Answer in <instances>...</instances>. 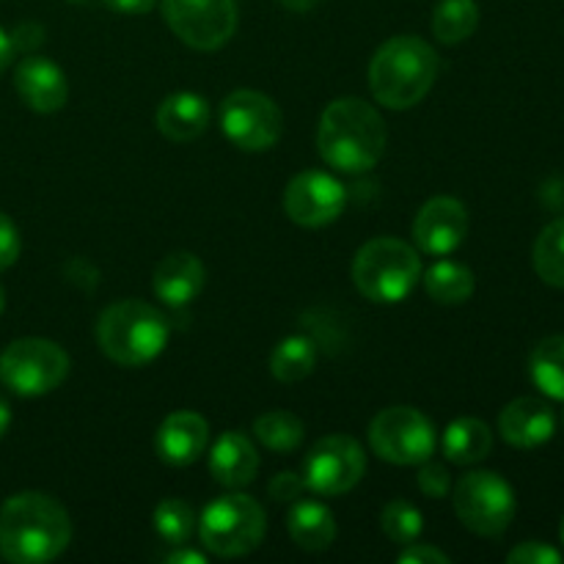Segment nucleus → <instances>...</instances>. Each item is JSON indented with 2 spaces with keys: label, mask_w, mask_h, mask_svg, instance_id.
I'll list each match as a JSON object with an SVG mask.
<instances>
[{
  "label": "nucleus",
  "mask_w": 564,
  "mask_h": 564,
  "mask_svg": "<svg viewBox=\"0 0 564 564\" xmlns=\"http://www.w3.org/2000/svg\"><path fill=\"white\" fill-rule=\"evenodd\" d=\"M72 540L69 512L47 494H17L0 507V556L14 564L53 562Z\"/></svg>",
  "instance_id": "f257e3e1"
},
{
  "label": "nucleus",
  "mask_w": 564,
  "mask_h": 564,
  "mask_svg": "<svg viewBox=\"0 0 564 564\" xmlns=\"http://www.w3.org/2000/svg\"><path fill=\"white\" fill-rule=\"evenodd\" d=\"M389 130L378 110L358 97H341L325 108L317 149L325 163L345 174H367L380 163Z\"/></svg>",
  "instance_id": "f03ea898"
},
{
  "label": "nucleus",
  "mask_w": 564,
  "mask_h": 564,
  "mask_svg": "<svg viewBox=\"0 0 564 564\" xmlns=\"http://www.w3.org/2000/svg\"><path fill=\"white\" fill-rule=\"evenodd\" d=\"M438 77V55L424 39L394 36L369 64V88L383 108L408 110L422 102Z\"/></svg>",
  "instance_id": "7ed1b4c3"
},
{
  "label": "nucleus",
  "mask_w": 564,
  "mask_h": 564,
  "mask_svg": "<svg viewBox=\"0 0 564 564\" xmlns=\"http://www.w3.org/2000/svg\"><path fill=\"white\" fill-rule=\"evenodd\" d=\"M171 325L152 303L119 301L99 314L97 345L119 367H143L169 345Z\"/></svg>",
  "instance_id": "20e7f679"
},
{
  "label": "nucleus",
  "mask_w": 564,
  "mask_h": 564,
  "mask_svg": "<svg viewBox=\"0 0 564 564\" xmlns=\"http://www.w3.org/2000/svg\"><path fill=\"white\" fill-rule=\"evenodd\" d=\"M422 259L408 242L394 237L369 240L352 259V281L358 292L375 303H400L416 290Z\"/></svg>",
  "instance_id": "39448f33"
},
{
  "label": "nucleus",
  "mask_w": 564,
  "mask_h": 564,
  "mask_svg": "<svg viewBox=\"0 0 564 564\" xmlns=\"http://www.w3.org/2000/svg\"><path fill=\"white\" fill-rule=\"evenodd\" d=\"M196 529L209 554L235 560L262 545L268 521L257 499L246 494H229L207 505Z\"/></svg>",
  "instance_id": "423d86ee"
},
{
  "label": "nucleus",
  "mask_w": 564,
  "mask_h": 564,
  "mask_svg": "<svg viewBox=\"0 0 564 564\" xmlns=\"http://www.w3.org/2000/svg\"><path fill=\"white\" fill-rule=\"evenodd\" d=\"M69 375V356L50 339H17L0 352V383L17 397H42Z\"/></svg>",
  "instance_id": "0eeeda50"
},
{
  "label": "nucleus",
  "mask_w": 564,
  "mask_h": 564,
  "mask_svg": "<svg viewBox=\"0 0 564 564\" xmlns=\"http://www.w3.org/2000/svg\"><path fill=\"white\" fill-rule=\"evenodd\" d=\"M455 512L479 538H501L516 518V494L494 471H471L457 482Z\"/></svg>",
  "instance_id": "6e6552de"
},
{
  "label": "nucleus",
  "mask_w": 564,
  "mask_h": 564,
  "mask_svg": "<svg viewBox=\"0 0 564 564\" xmlns=\"http://www.w3.org/2000/svg\"><path fill=\"white\" fill-rule=\"evenodd\" d=\"M369 444L380 460L394 466H422L435 452V427L416 408H386L369 424Z\"/></svg>",
  "instance_id": "1a4fd4ad"
},
{
  "label": "nucleus",
  "mask_w": 564,
  "mask_h": 564,
  "mask_svg": "<svg viewBox=\"0 0 564 564\" xmlns=\"http://www.w3.org/2000/svg\"><path fill=\"white\" fill-rule=\"evenodd\" d=\"M160 9L165 25L202 53L224 47L237 31L235 0H163Z\"/></svg>",
  "instance_id": "9d476101"
},
{
  "label": "nucleus",
  "mask_w": 564,
  "mask_h": 564,
  "mask_svg": "<svg viewBox=\"0 0 564 564\" xmlns=\"http://www.w3.org/2000/svg\"><path fill=\"white\" fill-rule=\"evenodd\" d=\"M367 471L364 446L350 435H328L308 449L303 460L306 488L317 496H341L356 488Z\"/></svg>",
  "instance_id": "9b49d317"
},
{
  "label": "nucleus",
  "mask_w": 564,
  "mask_h": 564,
  "mask_svg": "<svg viewBox=\"0 0 564 564\" xmlns=\"http://www.w3.org/2000/svg\"><path fill=\"white\" fill-rule=\"evenodd\" d=\"M281 110L268 94L240 88L220 102V127L235 147L264 152L281 138Z\"/></svg>",
  "instance_id": "f8f14e48"
},
{
  "label": "nucleus",
  "mask_w": 564,
  "mask_h": 564,
  "mask_svg": "<svg viewBox=\"0 0 564 564\" xmlns=\"http://www.w3.org/2000/svg\"><path fill=\"white\" fill-rule=\"evenodd\" d=\"M347 191L336 176L325 171H303L286 185L284 209L290 220L306 229L328 226L345 213Z\"/></svg>",
  "instance_id": "ddd939ff"
},
{
  "label": "nucleus",
  "mask_w": 564,
  "mask_h": 564,
  "mask_svg": "<svg viewBox=\"0 0 564 564\" xmlns=\"http://www.w3.org/2000/svg\"><path fill=\"white\" fill-rule=\"evenodd\" d=\"M466 235L468 209L466 204L452 196L430 198L413 220V240H416L419 251L430 253V257H446V253L457 251Z\"/></svg>",
  "instance_id": "4468645a"
},
{
  "label": "nucleus",
  "mask_w": 564,
  "mask_h": 564,
  "mask_svg": "<svg viewBox=\"0 0 564 564\" xmlns=\"http://www.w3.org/2000/svg\"><path fill=\"white\" fill-rule=\"evenodd\" d=\"M209 424L196 411H176L154 433V452L169 466H191L207 452Z\"/></svg>",
  "instance_id": "2eb2a0df"
},
{
  "label": "nucleus",
  "mask_w": 564,
  "mask_h": 564,
  "mask_svg": "<svg viewBox=\"0 0 564 564\" xmlns=\"http://www.w3.org/2000/svg\"><path fill=\"white\" fill-rule=\"evenodd\" d=\"M499 433L516 449H538L556 433V416L540 397H518L501 411Z\"/></svg>",
  "instance_id": "dca6fc26"
},
{
  "label": "nucleus",
  "mask_w": 564,
  "mask_h": 564,
  "mask_svg": "<svg viewBox=\"0 0 564 564\" xmlns=\"http://www.w3.org/2000/svg\"><path fill=\"white\" fill-rule=\"evenodd\" d=\"M14 88L22 102L36 113H55L66 105V75L61 66H55L42 55H28L17 64Z\"/></svg>",
  "instance_id": "f3484780"
},
{
  "label": "nucleus",
  "mask_w": 564,
  "mask_h": 564,
  "mask_svg": "<svg viewBox=\"0 0 564 564\" xmlns=\"http://www.w3.org/2000/svg\"><path fill=\"white\" fill-rule=\"evenodd\" d=\"M204 281H207V270H204L202 259L187 251H176L160 259L152 275L154 292L171 308H182L196 301L204 290Z\"/></svg>",
  "instance_id": "a211bd4d"
},
{
  "label": "nucleus",
  "mask_w": 564,
  "mask_h": 564,
  "mask_svg": "<svg viewBox=\"0 0 564 564\" xmlns=\"http://www.w3.org/2000/svg\"><path fill=\"white\" fill-rule=\"evenodd\" d=\"M209 471L224 488H246L259 471V455L246 433L226 430L209 449Z\"/></svg>",
  "instance_id": "6ab92c4d"
},
{
  "label": "nucleus",
  "mask_w": 564,
  "mask_h": 564,
  "mask_svg": "<svg viewBox=\"0 0 564 564\" xmlns=\"http://www.w3.org/2000/svg\"><path fill=\"white\" fill-rule=\"evenodd\" d=\"M209 102L202 94L176 91L165 97L158 108V127L169 141L191 143L209 127Z\"/></svg>",
  "instance_id": "aec40b11"
},
{
  "label": "nucleus",
  "mask_w": 564,
  "mask_h": 564,
  "mask_svg": "<svg viewBox=\"0 0 564 564\" xmlns=\"http://www.w3.org/2000/svg\"><path fill=\"white\" fill-rule=\"evenodd\" d=\"M290 534L303 551H328L336 538L334 512L319 501H297L290 512Z\"/></svg>",
  "instance_id": "412c9836"
},
{
  "label": "nucleus",
  "mask_w": 564,
  "mask_h": 564,
  "mask_svg": "<svg viewBox=\"0 0 564 564\" xmlns=\"http://www.w3.org/2000/svg\"><path fill=\"white\" fill-rule=\"evenodd\" d=\"M494 449V433L479 419H457L444 433V455L457 466H471L485 460Z\"/></svg>",
  "instance_id": "4be33fe9"
},
{
  "label": "nucleus",
  "mask_w": 564,
  "mask_h": 564,
  "mask_svg": "<svg viewBox=\"0 0 564 564\" xmlns=\"http://www.w3.org/2000/svg\"><path fill=\"white\" fill-rule=\"evenodd\" d=\"M314 367H317V345L312 336H286L270 356V372L281 383H301L314 372Z\"/></svg>",
  "instance_id": "5701e85b"
},
{
  "label": "nucleus",
  "mask_w": 564,
  "mask_h": 564,
  "mask_svg": "<svg viewBox=\"0 0 564 564\" xmlns=\"http://www.w3.org/2000/svg\"><path fill=\"white\" fill-rule=\"evenodd\" d=\"M424 290L433 297L435 303H444V306H460L477 290V281L474 273L460 262H435L433 268L424 273Z\"/></svg>",
  "instance_id": "b1692460"
},
{
  "label": "nucleus",
  "mask_w": 564,
  "mask_h": 564,
  "mask_svg": "<svg viewBox=\"0 0 564 564\" xmlns=\"http://www.w3.org/2000/svg\"><path fill=\"white\" fill-rule=\"evenodd\" d=\"M529 375L545 397L564 402V336H549L534 347Z\"/></svg>",
  "instance_id": "393cba45"
},
{
  "label": "nucleus",
  "mask_w": 564,
  "mask_h": 564,
  "mask_svg": "<svg viewBox=\"0 0 564 564\" xmlns=\"http://www.w3.org/2000/svg\"><path fill=\"white\" fill-rule=\"evenodd\" d=\"M477 0H441L433 9V33L444 44H460L477 31Z\"/></svg>",
  "instance_id": "a878e982"
},
{
  "label": "nucleus",
  "mask_w": 564,
  "mask_h": 564,
  "mask_svg": "<svg viewBox=\"0 0 564 564\" xmlns=\"http://www.w3.org/2000/svg\"><path fill=\"white\" fill-rule=\"evenodd\" d=\"M532 262L545 284L564 290V218H556L554 224L540 231L538 242H534Z\"/></svg>",
  "instance_id": "bb28decb"
},
{
  "label": "nucleus",
  "mask_w": 564,
  "mask_h": 564,
  "mask_svg": "<svg viewBox=\"0 0 564 564\" xmlns=\"http://www.w3.org/2000/svg\"><path fill=\"white\" fill-rule=\"evenodd\" d=\"M253 435L270 452H295L303 444L306 427H303V422L295 413L268 411L253 422Z\"/></svg>",
  "instance_id": "cd10ccee"
},
{
  "label": "nucleus",
  "mask_w": 564,
  "mask_h": 564,
  "mask_svg": "<svg viewBox=\"0 0 564 564\" xmlns=\"http://www.w3.org/2000/svg\"><path fill=\"white\" fill-rule=\"evenodd\" d=\"M196 512L182 499H163L154 510V532L169 545H185L196 532Z\"/></svg>",
  "instance_id": "c85d7f7f"
},
{
  "label": "nucleus",
  "mask_w": 564,
  "mask_h": 564,
  "mask_svg": "<svg viewBox=\"0 0 564 564\" xmlns=\"http://www.w3.org/2000/svg\"><path fill=\"white\" fill-rule=\"evenodd\" d=\"M380 527H383V534L397 545H411L416 543L419 534H422V512L405 499L389 501L383 507V516H380Z\"/></svg>",
  "instance_id": "c756f323"
},
{
  "label": "nucleus",
  "mask_w": 564,
  "mask_h": 564,
  "mask_svg": "<svg viewBox=\"0 0 564 564\" xmlns=\"http://www.w3.org/2000/svg\"><path fill=\"white\" fill-rule=\"evenodd\" d=\"M510 564H562V554L556 549H551L549 543H540V540H529L521 543L518 549H512L507 554Z\"/></svg>",
  "instance_id": "7c9ffc66"
},
{
  "label": "nucleus",
  "mask_w": 564,
  "mask_h": 564,
  "mask_svg": "<svg viewBox=\"0 0 564 564\" xmlns=\"http://www.w3.org/2000/svg\"><path fill=\"white\" fill-rule=\"evenodd\" d=\"M419 488H422L424 496L430 499H444L452 490V477L441 463L424 460L422 471H419Z\"/></svg>",
  "instance_id": "2f4dec72"
},
{
  "label": "nucleus",
  "mask_w": 564,
  "mask_h": 564,
  "mask_svg": "<svg viewBox=\"0 0 564 564\" xmlns=\"http://www.w3.org/2000/svg\"><path fill=\"white\" fill-rule=\"evenodd\" d=\"M303 490H308L306 479H303V474L295 471L275 474L268 485V494L273 501H297L303 496Z\"/></svg>",
  "instance_id": "473e14b6"
},
{
  "label": "nucleus",
  "mask_w": 564,
  "mask_h": 564,
  "mask_svg": "<svg viewBox=\"0 0 564 564\" xmlns=\"http://www.w3.org/2000/svg\"><path fill=\"white\" fill-rule=\"evenodd\" d=\"M17 257H20V231L9 215L0 213V273L9 270Z\"/></svg>",
  "instance_id": "72a5a7b5"
},
{
  "label": "nucleus",
  "mask_w": 564,
  "mask_h": 564,
  "mask_svg": "<svg viewBox=\"0 0 564 564\" xmlns=\"http://www.w3.org/2000/svg\"><path fill=\"white\" fill-rule=\"evenodd\" d=\"M400 564H449V556L427 543H411L400 554Z\"/></svg>",
  "instance_id": "f704fd0d"
},
{
  "label": "nucleus",
  "mask_w": 564,
  "mask_h": 564,
  "mask_svg": "<svg viewBox=\"0 0 564 564\" xmlns=\"http://www.w3.org/2000/svg\"><path fill=\"white\" fill-rule=\"evenodd\" d=\"M11 42L14 50H33L44 42V28H39L36 22H22L14 33H11Z\"/></svg>",
  "instance_id": "c9c22d12"
},
{
  "label": "nucleus",
  "mask_w": 564,
  "mask_h": 564,
  "mask_svg": "<svg viewBox=\"0 0 564 564\" xmlns=\"http://www.w3.org/2000/svg\"><path fill=\"white\" fill-rule=\"evenodd\" d=\"M116 14H147L154 6V0H102Z\"/></svg>",
  "instance_id": "e433bc0d"
},
{
  "label": "nucleus",
  "mask_w": 564,
  "mask_h": 564,
  "mask_svg": "<svg viewBox=\"0 0 564 564\" xmlns=\"http://www.w3.org/2000/svg\"><path fill=\"white\" fill-rule=\"evenodd\" d=\"M165 562L169 564H204L207 562V556L198 554V551H193V549H180V551H171V554L165 556Z\"/></svg>",
  "instance_id": "4c0bfd02"
},
{
  "label": "nucleus",
  "mask_w": 564,
  "mask_h": 564,
  "mask_svg": "<svg viewBox=\"0 0 564 564\" xmlns=\"http://www.w3.org/2000/svg\"><path fill=\"white\" fill-rule=\"evenodd\" d=\"M11 58H14V42H11L9 33L0 28V75H3L6 69H9Z\"/></svg>",
  "instance_id": "58836bf2"
},
{
  "label": "nucleus",
  "mask_w": 564,
  "mask_h": 564,
  "mask_svg": "<svg viewBox=\"0 0 564 564\" xmlns=\"http://www.w3.org/2000/svg\"><path fill=\"white\" fill-rule=\"evenodd\" d=\"M279 3L284 6V9L295 11V14H303V11H312L319 0H279Z\"/></svg>",
  "instance_id": "ea45409f"
},
{
  "label": "nucleus",
  "mask_w": 564,
  "mask_h": 564,
  "mask_svg": "<svg viewBox=\"0 0 564 564\" xmlns=\"http://www.w3.org/2000/svg\"><path fill=\"white\" fill-rule=\"evenodd\" d=\"M9 427H11V405L0 397V438L9 433Z\"/></svg>",
  "instance_id": "a19ab883"
},
{
  "label": "nucleus",
  "mask_w": 564,
  "mask_h": 564,
  "mask_svg": "<svg viewBox=\"0 0 564 564\" xmlns=\"http://www.w3.org/2000/svg\"><path fill=\"white\" fill-rule=\"evenodd\" d=\"M3 308H6V292L3 286H0V314H3Z\"/></svg>",
  "instance_id": "79ce46f5"
},
{
  "label": "nucleus",
  "mask_w": 564,
  "mask_h": 564,
  "mask_svg": "<svg viewBox=\"0 0 564 564\" xmlns=\"http://www.w3.org/2000/svg\"><path fill=\"white\" fill-rule=\"evenodd\" d=\"M562 543H564V518H562Z\"/></svg>",
  "instance_id": "37998d69"
},
{
  "label": "nucleus",
  "mask_w": 564,
  "mask_h": 564,
  "mask_svg": "<svg viewBox=\"0 0 564 564\" xmlns=\"http://www.w3.org/2000/svg\"><path fill=\"white\" fill-rule=\"evenodd\" d=\"M69 3H86V0H69Z\"/></svg>",
  "instance_id": "c03bdc74"
},
{
  "label": "nucleus",
  "mask_w": 564,
  "mask_h": 564,
  "mask_svg": "<svg viewBox=\"0 0 564 564\" xmlns=\"http://www.w3.org/2000/svg\"><path fill=\"white\" fill-rule=\"evenodd\" d=\"M562 424H564V413H562Z\"/></svg>",
  "instance_id": "a18cd8bd"
}]
</instances>
